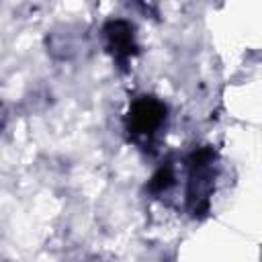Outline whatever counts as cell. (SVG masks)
<instances>
[{
	"label": "cell",
	"mask_w": 262,
	"mask_h": 262,
	"mask_svg": "<svg viewBox=\"0 0 262 262\" xmlns=\"http://www.w3.org/2000/svg\"><path fill=\"white\" fill-rule=\"evenodd\" d=\"M168 123V106L151 94L133 98L125 115V131L129 139L141 147H151L162 137Z\"/></svg>",
	"instance_id": "7a4b0ae2"
},
{
	"label": "cell",
	"mask_w": 262,
	"mask_h": 262,
	"mask_svg": "<svg viewBox=\"0 0 262 262\" xmlns=\"http://www.w3.org/2000/svg\"><path fill=\"white\" fill-rule=\"evenodd\" d=\"M102 41L106 53L113 57V61L125 70L133 61V57L139 51L137 33L135 27L125 18H111L102 27Z\"/></svg>",
	"instance_id": "3957f363"
},
{
	"label": "cell",
	"mask_w": 262,
	"mask_h": 262,
	"mask_svg": "<svg viewBox=\"0 0 262 262\" xmlns=\"http://www.w3.org/2000/svg\"><path fill=\"white\" fill-rule=\"evenodd\" d=\"M0 125H2V123H0Z\"/></svg>",
	"instance_id": "5b68a950"
},
{
	"label": "cell",
	"mask_w": 262,
	"mask_h": 262,
	"mask_svg": "<svg viewBox=\"0 0 262 262\" xmlns=\"http://www.w3.org/2000/svg\"><path fill=\"white\" fill-rule=\"evenodd\" d=\"M174 184H176V168H174L172 162H166L164 166H160L154 172V176H151V180L147 184V190L151 194H156V196H162V194L170 192V188Z\"/></svg>",
	"instance_id": "277c9868"
},
{
	"label": "cell",
	"mask_w": 262,
	"mask_h": 262,
	"mask_svg": "<svg viewBox=\"0 0 262 262\" xmlns=\"http://www.w3.org/2000/svg\"><path fill=\"white\" fill-rule=\"evenodd\" d=\"M217 180V154L213 147H199L186 158V207L192 217L209 211Z\"/></svg>",
	"instance_id": "6da1fadb"
}]
</instances>
